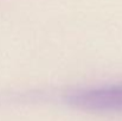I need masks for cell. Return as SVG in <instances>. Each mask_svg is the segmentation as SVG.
Returning a JSON list of instances; mask_svg holds the SVG:
<instances>
[{"label": "cell", "mask_w": 122, "mask_h": 121, "mask_svg": "<svg viewBox=\"0 0 122 121\" xmlns=\"http://www.w3.org/2000/svg\"><path fill=\"white\" fill-rule=\"evenodd\" d=\"M70 102L90 110H122V85L75 94Z\"/></svg>", "instance_id": "obj_1"}]
</instances>
